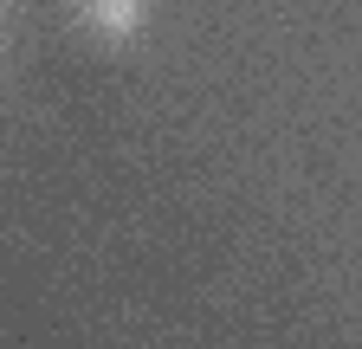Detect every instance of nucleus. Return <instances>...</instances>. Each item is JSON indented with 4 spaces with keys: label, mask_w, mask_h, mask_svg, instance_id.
I'll list each match as a JSON object with an SVG mask.
<instances>
[{
    "label": "nucleus",
    "mask_w": 362,
    "mask_h": 349,
    "mask_svg": "<svg viewBox=\"0 0 362 349\" xmlns=\"http://www.w3.org/2000/svg\"><path fill=\"white\" fill-rule=\"evenodd\" d=\"M84 32L98 46H129L136 32L149 26V0H84Z\"/></svg>",
    "instance_id": "nucleus-1"
}]
</instances>
